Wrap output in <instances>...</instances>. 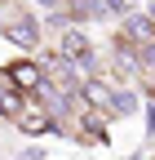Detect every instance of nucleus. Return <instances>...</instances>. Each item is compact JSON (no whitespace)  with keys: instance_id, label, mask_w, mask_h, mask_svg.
<instances>
[{"instance_id":"4","label":"nucleus","mask_w":155,"mask_h":160,"mask_svg":"<svg viewBox=\"0 0 155 160\" xmlns=\"http://www.w3.org/2000/svg\"><path fill=\"white\" fill-rule=\"evenodd\" d=\"M5 36L13 40V45H22V49H35V45H40V31H35V22H31L27 13H18L13 22L5 27Z\"/></svg>"},{"instance_id":"6","label":"nucleus","mask_w":155,"mask_h":160,"mask_svg":"<svg viewBox=\"0 0 155 160\" xmlns=\"http://www.w3.org/2000/svg\"><path fill=\"white\" fill-rule=\"evenodd\" d=\"M5 71H9V80H13L18 89H40V85H45V71L35 67V62H13V67H5Z\"/></svg>"},{"instance_id":"9","label":"nucleus","mask_w":155,"mask_h":160,"mask_svg":"<svg viewBox=\"0 0 155 160\" xmlns=\"http://www.w3.org/2000/svg\"><path fill=\"white\" fill-rule=\"evenodd\" d=\"M40 5H49V9H58V5H62V0H40Z\"/></svg>"},{"instance_id":"8","label":"nucleus","mask_w":155,"mask_h":160,"mask_svg":"<svg viewBox=\"0 0 155 160\" xmlns=\"http://www.w3.org/2000/svg\"><path fill=\"white\" fill-rule=\"evenodd\" d=\"M27 102H22V93H5L0 98V116H9V120H18V111H22Z\"/></svg>"},{"instance_id":"3","label":"nucleus","mask_w":155,"mask_h":160,"mask_svg":"<svg viewBox=\"0 0 155 160\" xmlns=\"http://www.w3.org/2000/svg\"><path fill=\"white\" fill-rule=\"evenodd\" d=\"M62 58H71V62H80V67L93 62V45H89V36H84L80 27L62 31Z\"/></svg>"},{"instance_id":"10","label":"nucleus","mask_w":155,"mask_h":160,"mask_svg":"<svg viewBox=\"0 0 155 160\" xmlns=\"http://www.w3.org/2000/svg\"><path fill=\"white\" fill-rule=\"evenodd\" d=\"M151 18H155V9H151Z\"/></svg>"},{"instance_id":"7","label":"nucleus","mask_w":155,"mask_h":160,"mask_svg":"<svg viewBox=\"0 0 155 160\" xmlns=\"http://www.w3.org/2000/svg\"><path fill=\"white\" fill-rule=\"evenodd\" d=\"M133 111H138V93H115V102H111V116H133Z\"/></svg>"},{"instance_id":"2","label":"nucleus","mask_w":155,"mask_h":160,"mask_svg":"<svg viewBox=\"0 0 155 160\" xmlns=\"http://www.w3.org/2000/svg\"><path fill=\"white\" fill-rule=\"evenodd\" d=\"M53 129V111L49 107H22L18 111V133H27V138H40Z\"/></svg>"},{"instance_id":"1","label":"nucleus","mask_w":155,"mask_h":160,"mask_svg":"<svg viewBox=\"0 0 155 160\" xmlns=\"http://www.w3.org/2000/svg\"><path fill=\"white\" fill-rule=\"evenodd\" d=\"M151 40H155V18H151V13H124L120 45H129V49H146Z\"/></svg>"},{"instance_id":"5","label":"nucleus","mask_w":155,"mask_h":160,"mask_svg":"<svg viewBox=\"0 0 155 160\" xmlns=\"http://www.w3.org/2000/svg\"><path fill=\"white\" fill-rule=\"evenodd\" d=\"M80 98H84V102H93L98 111H111V102H115V89L106 85V80H84V85H80Z\"/></svg>"}]
</instances>
